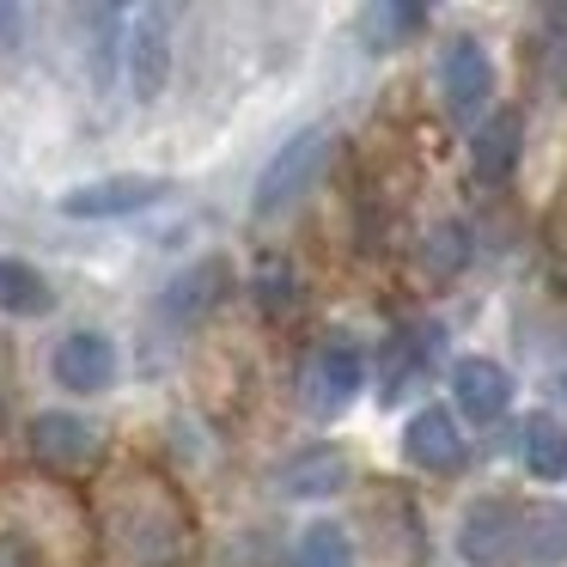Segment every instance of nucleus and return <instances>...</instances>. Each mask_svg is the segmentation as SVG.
I'll list each match as a JSON object with an SVG mask.
<instances>
[{
	"label": "nucleus",
	"mask_w": 567,
	"mask_h": 567,
	"mask_svg": "<svg viewBox=\"0 0 567 567\" xmlns=\"http://www.w3.org/2000/svg\"><path fill=\"white\" fill-rule=\"evenodd\" d=\"M111 537L135 567H177L184 561V543H189V525H184V506L172 501V488L141 476L116 494Z\"/></svg>",
	"instance_id": "1"
},
{
	"label": "nucleus",
	"mask_w": 567,
	"mask_h": 567,
	"mask_svg": "<svg viewBox=\"0 0 567 567\" xmlns=\"http://www.w3.org/2000/svg\"><path fill=\"white\" fill-rule=\"evenodd\" d=\"M367 384V354H360L348 336H330L306 354V372H299V409L311 421H336Z\"/></svg>",
	"instance_id": "2"
},
{
	"label": "nucleus",
	"mask_w": 567,
	"mask_h": 567,
	"mask_svg": "<svg viewBox=\"0 0 567 567\" xmlns=\"http://www.w3.org/2000/svg\"><path fill=\"white\" fill-rule=\"evenodd\" d=\"M330 153H336V135H330V128H299V135L287 141V147L275 153L269 165H262L257 189H250V208H257V214H281V208H293V202L323 177Z\"/></svg>",
	"instance_id": "3"
},
{
	"label": "nucleus",
	"mask_w": 567,
	"mask_h": 567,
	"mask_svg": "<svg viewBox=\"0 0 567 567\" xmlns=\"http://www.w3.org/2000/svg\"><path fill=\"white\" fill-rule=\"evenodd\" d=\"M226 293H233V262L226 257H196L189 269H177L172 281H165L159 318L172 323V330H196V323H208L214 311H220Z\"/></svg>",
	"instance_id": "4"
},
{
	"label": "nucleus",
	"mask_w": 567,
	"mask_h": 567,
	"mask_svg": "<svg viewBox=\"0 0 567 567\" xmlns=\"http://www.w3.org/2000/svg\"><path fill=\"white\" fill-rule=\"evenodd\" d=\"M440 99H445V111H452V123H464V128H476V116L488 111L494 62H488V50H482L476 38L445 43V55H440Z\"/></svg>",
	"instance_id": "5"
},
{
	"label": "nucleus",
	"mask_w": 567,
	"mask_h": 567,
	"mask_svg": "<svg viewBox=\"0 0 567 567\" xmlns=\"http://www.w3.org/2000/svg\"><path fill=\"white\" fill-rule=\"evenodd\" d=\"M25 445H31V457H38L43 470H62V476H68V470L99 464L104 433L92 427L86 415H68V409H43V415H31Z\"/></svg>",
	"instance_id": "6"
},
{
	"label": "nucleus",
	"mask_w": 567,
	"mask_h": 567,
	"mask_svg": "<svg viewBox=\"0 0 567 567\" xmlns=\"http://www.w3.org/2000/svg\"><path fill=\"white\" fill-rule=\"evenodd\" d=\"M518 506L506 501V494H482V501L464 506V518H457V555H464L470 567H501L506 555L518 549Z\"/></svg>",
	"instance_id": "7"
},
{
	"label": "nucleus",
	"mask_w": 567,
	"mask_h": 567,
	"mask_svg": "<svg viewBox=\"0 0 567 567\" xmlns=\"http://www.w3.org/2000/svg\"><path fill=\"white\" fill-rule=\"evenodd\" d=\"M172 196L165 177H147V172H128V177H92V184L68 189L62 196V214L68 220H116V214H141L153 202Z\"/></svg>",
	"instance_id": "8"
},
{
	"label": "nucleus",
	"mask_w": 567,
	"mask_h": 567,
	"mask_svg": "<svg viewBox=\"0 0 567 567\" xmlns=\"http://www.w3.org/2000/svg\"><path fill=\"white\" fill-rule=\"evenodd\" d=\"M50 372H55V384H62V391H74V396L111 391V379H116V348H111V336H99V330L62 336V342H55V354H50Z\"/></svg>",
	"instance_id": "9"
},
{
	"label": "nucleus",
	"mask_w": 567,
	"mask_h": 567,
	"mask_svg": "<svg viewBox=\"0 0 567 567\" xmlns=\"http://www.w3.org/2000/svg\"><path fill=\"white\" fill-rule=\"evenodd\" d=\"M172 80V13L165 7H147L128 31V92L141 104H153Z\"/></svg>",
	"instance_id": "10"
},
{
	"label": "nucleus",
	"mask_w": 567,
	"mask_h": 567,
	"mask_svg": "<svg viewBox=\"0 0 567 567\" xmlns=\"http://www.w3.org/2000/svg\"><path fill=\"white\" fill-rule=\"evenodd\" d=\"M403 457L415 470H427V476H452V470L464 464V433H457L452 409H440V403L415 409L409 427H403Z\"/></svg>",
	"instance_id": "11"
},
{
	"label": "nucleus",
	"mask_w": 567,
	"mask_h": 567,
	"mask_svg": "<svg viewBox=\"0 0 567 567\" xmlns=\"http://www.w3.org/2000/svg\"><path fill=\"white\" fill-rule=\"evenodd\" d=\"M452 403H457V415H470L476 427H482V421H501L506 403H513V379H506L501 360L470 354V360H457V367H452Z\"/></svg>",
	"instance_id": "12"
},
{
	"label": "nucleus",
	"mask_w": 567,
	"mask_h": 567,
	"mask_svg": "<svg viewBox=\"0 0 567 567\" xmlns=\"http://www.w3.org/2000/svg\"><path fill=\"white\" fill-rule=\"evenodd\" d=\"M518 111H494L488 123H476L470 128V165H476V177L482 184H506L513 177V165H518Z\"/></svg>",
	"instance_id": "13"
},
{
	"label": "nucleus",
	"mask_w": 567,
	"mask_h": 567,
	"mask_svg": "<svg viewBox=\"0 0 567 567\" xmlns=\"http://www.w3.org/2000/svg\"><path fill=\"white\" fill-rule=\"evenodd\" d=\"M342 488H348V452H336V445H311V452L287 457L281 470L287 501H323V494H342Z\"/></svg>",
	"instance_id": "14"
},
{
	"label": "nucleus",
	"mask_w": 567,
	"mask_h": 567,
	"mask_svg": "<svg viewBox=\"0 0 567 567\" xmlns=\"http://www.w3.org/2000/svg\"><path fill=\"white\" fill-rule=\"evenodd\" d=\"M415 31H427V7L421 0H379L360 13V43L367 50H403Z\"/></svg>",
	"instance_id": "15"
},
{
	"label": "nucleus",
	"mask_w": 567,
	"mask_h": 567,
	"mask_svg": "<svg viewBox=\"0 0 567 567\" xmlns=\"http://www.w3.org/2000/svg\"><path fill=\"white\" fill-rule=\"evenodd\" d=\"M518 457L537 482H561L567 476V427L555 415H530L518 433Z\"/></svg>",
	"instance_id": "16"
},
{
	"label": "nucleus",
	"mask_w": 567,
	"mask_h": 567,
	"mask_svg": "<svg viewBox=\"0 0 567 567\" xmlns=\"http://www.w3.org/2000/svg\"><path fill=\"white\" fill-rule=\"evenodd\" d=\"M0 311L7 318H43V311H55V287L31 262L0 257Z\"/></svg>",
	"instance_id": "17"
},
{
	"label": "nucleus",
	"mask_w": 567,
	"mask_h": 567,
	"mask_svg": "<svg viewBox=\"0 0 567 567\" xmlns=\"http://www.w3.org/2000/svg\"><path fill=\"white\" fill-rule=\"evenodd\" d=\"M518 555L537 567L567 561V506H530L518 518Z\"/></svg>",
	"instance_id": "18"
},
{
	"label": "nucleus",
	"mask_w": 567,
	"mask_h": 567,
	"mask_svg": "<svg viewBox=\"0 0 567 567\" xmlns=\"http://www.w3.org/2000/svg\"><path fill=\"white\" fill-rule=\"evenodd\" d=\"M440 354V330H396L391 342H384V396H396L403 391V379H415L427 360Z\"/></svg>",
	"instance_id": "19"
},
{
	"label": "nucleus",
	"mask_w": 567,
	"mask_h": 567,
	"mask_svg": "<svg viewBox=\"0 0 567 567\" xmlns=\"http://www.w3.org/2000/svg\"><path fill=\"white\" fill-rule=\"evenodd\" d=\"M293 567H354V543H348V530L336 525V518H318V525H306V537H299Z\"/></svg>",
	"instance_id": "20"
},
{
	"label": "nucleus",
	"mask_w": 567,
	"mask_h": 567,
	"mask_svg": "<svg viewBox=\"0 0 567 567\" xmlns=\"http://www.w3.org/2000/svg\"><path fill=\"white\" fill-rule=\"evenodd\" d=\"M80 25H86V43H92V80L111 86L116 80V31H123V7H86Z\"/></svg>",
	"instance_id": "21"
},
{
	"label": "nucleus",
	"mask_w": 567,
	"mask_h": 567,
	"mask_svg": "<svg viewBox=\"0 0 567 567\" xmlns=\"http://www.w3.org/2000/svg\"><path fill=\"white\" fill-rule=\"evenodd\" d=\"M257 306H262V318H281L293 306V269L287 262H262L257 269Z\"/></svg>",
	"instance_id": "22"
},
{
	"label": "nucleus",
	"mask_w": 567,
	"mask_h": 567,
	"mask_svg": "<svg viewBox=\"0 0 567 567\" xmlns=\"http://www.w3.org/2000/svg\"><path fill=\"white\" fill-rule=\"evenodd\" d=\"M0 567H43V555H38V543H31V537L7 530V537H0Z\"/></svg>",
	"instance_id": "23"
},
{
	"label": "nucleus",
	"mask_w": 567,
	"mask_h": 567,
	"mask_svg": "<svg viewBox=\"0 0 567 567\" xmlns=\"http://www.w3.org/2000/svg\"><path fill=\"white\" fill-rule=\"evenodd\" d=\"M19 31H25V13H19V7H0V50H13Z\"/></svg>",
	"instance_id": "24"
}]
</instances>
